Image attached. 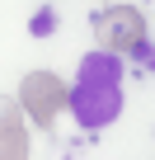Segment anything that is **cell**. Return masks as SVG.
<instances>
[{
  "label": "cell",
  "instance_id": "4",
  "mask_svg": "<svg viewBox=\"0 0 155 160\" xmlns=\"http://www.w3.org/2000/svg\"><path fill=\"white\" fill-rule=\"evenodd\" d=\"M0 160H28V127L14 99H0Z\"/></svg>",
  "mask_w": 155,
  "mask_h": 160
},
{
  "label": "cell",
  "instance_id": "2",
  "mask_svg": "<svg viewBox=\"0 0 155 160\" xmlns=\"http://www.w3.org/2000/svg\"><path fill=\"white\" fill-rule=\"evenodd\" d=\"M94 38L113 57H136L146 52V14L136 5H104L94 14Z\"/></svg>",
  "mask_w": 155,
  "mask_h": 160
},
{
  "label": "cell",
  "instance_id": "1",
  "mask_svg": "<svg viewBox=\"0 0 155 160\" xmlns=\"http://www.w3.org/2000/svg\"><path fill=\"white\" fill-rule=\"evenodd\" d=\"M66 108H75L80 127H108L122 113V61L104 47L90 52L75 85H66Z\"/></svg>",
  "mask_w": 155,
  "mask_h": 160
},
{
  "label": "cell",
  "instance_id": "3",
  "mask_svg": "<svg viewBox=\"0 0 155 160\" xmlns=\"http://www.w3.org/2000/svg\"><path fill=\"white\" fill-rule=\"evenodd\" d=\"M38 127H52L56 113L66 108V80L52 75V71H28L24 85H19V99H14Z\"/></svg>",
  "mask_w": 155,
  "mask_h": 160
}]
</instances>
